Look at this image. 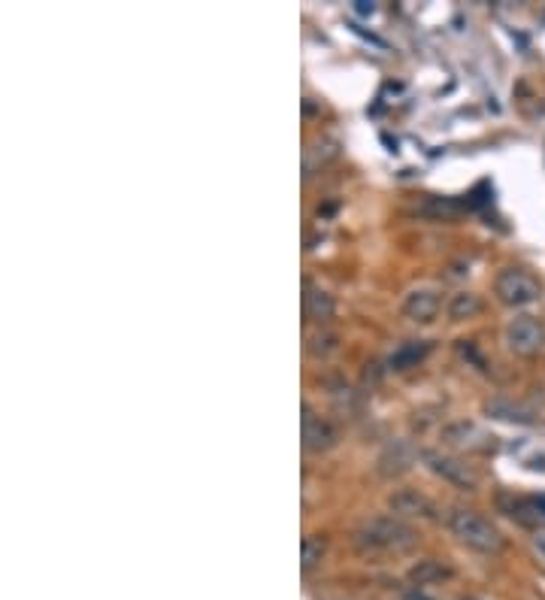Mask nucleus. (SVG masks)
<instances>
[{"label":"nucleus","instance_id":"f257e3e1","mask_svg":"<svg viewBox=\"0 0 545 600\" xmlns=\"http://www.w3.org/2000/svg\"><path fill=\"white\" fill-rule=\"evenodd\" d=\"M355 546L358 552L364 555H379V552H406L418 543V534L412 525H406L403 519L397 516H373V519H364L358 528H355Z\"/></svg>","mask_w":545,"mask_h":600},{"label":"nucleus","instance_id":"f03ea898","mask_svg":"<svg viewBox=\"0 0 545 600\" xmlns=\"http://www.w3.org/2000/svg\"><path fill=\"white\" fill-rule=\"evenodd\" d=\"M449 528L464 546H470L476 552L497 555L503 549V534L488 519H482L476 510H464V507L452 510L449 513Z\"/></svg>","mask_w":545,"mask_h":600},{"label":"nucleus","instance_id":"7ed1b4c3","mask_svg":"<svg viewBox=\"0 0 545 600\" xmlns=\"http://www.w3.org/2000/svg\"><path fill=\"white\" fill-rule=\"evenodd\" d=\"M494 294L506 307H530L542 297V285L533 273H527L521 267H506L494 279Z\"/></svg>","mask_w":545,"mask_h":600},{"label":"nucleus","instance_id":"20e7f679","mask_svg":"<svg viewBox=\"0 0 545 600\" xmlns=\"http://www.w3.org/2000/svg\"><path fill=\"white\" fill-rule=\"evenodd\" d=\"M506 346L521 358H533L545 349V325L536 316H518L506 325Z\"/></svg>","mask_w":545,"mask_h":600},{"label":"nucleus","instance_id":"39448f33","mask_svg":"<svg viewBox=\"0 0 545 600\" xmlns=\"http://www.w3.org/2000/svg\"><path fill=\"white\" fill-rule=\"evenodd\" d=\"M497 507H500V513H506L509 519H518L521 525L545 522V497H524V494L500 491Z\"/></svg>","mask_w":545,"mask_h":600},{"label":"nucleus","instance_id":"423d86ee","mask_svg":"<svg viewBox=\"0 0 545 600\" xmlns=\"http://www.w3.org/2000/svg\"><path fill=\"white\" fill-rule=\"evenodd\" d=\"M427 461H430V470L436 476H443L455 488H461V491H476L479 488V473L467 461L452 458V455H427Z\"/></svg>","mask_w":545,"mask_h":600},{"label":"nucleus","instance_id":"0eeeda50","mask_svg":"<svg viewBox=\"0 0 545 600\" xmlns=\"http://www.w3.org/2000/svg\"><path fill=\"white\" fill-rule=\"evenodd\" d=\"M337 440H340L337 428L327 419L315 416L309 404H303V449L306 452H327V449L337 446Z\"/></svg>","mask_w":545,"mask_h":600},{"label":"nucleus","instance_id":"6e6552de","mask_svg":"<svg viewBox=\"0 0 545 600\" xmlns=\"http://www.w3.org/2000/svg\"><path fill=\"white\" fill-rule=\"evenodd\" d=\"M440 310H443V294L436 288H415L403 300V316L412 322H421V325L433 322Z\"/></svg>","mask_w":545,"mask_h":600},{"label":"nucleus","instance_id":"1a4fd4ad","mask_svg":"<svg viewBox=\"0 0 545 600\" xmlns=\"http://www.w3.org/2000/svg\"><path fill=\"white\" fill-rule=\"evenodd\" d=\"M334 313H337V300H334V294H327L324 288H318L315 282H303V316L309 319V322H315V325H327L334 319Z\"/></svg>","mask_w":545,"mask_h":600},{"label":"nucleus","instance_id":"9d476101","mask_svg":"<svg viewBox=\"0 0 545 600\" xmlns=\"http://www.w3.org/2000/svg\"><path fill=\"white\" fill-rule=\"evenodd\" d=\"M388 510L400 519H412V516H421V519H430L433 516V504L415 488H397L391 497H388Z\"/></svg>","mask_w":545,"mask_h":600},{"label":"nucleus","instance_id":"9b49d317","mask_svg":"<svg viewBox=\"0 0 545 600\" xmlns=\"http://www.w3.org/2000/svg\"><path fill=\"white\" fill-rule=\"evenodd\" d=\"M443 440H446L449 446H455V449L485 452V449L491 446L494 437L482 434V431H479L476 425H470V422H458V425H449V428L443 431Z\"/></svg>","mask_w":545,"mask_h":600},{"label":"nucleus","instance_id":"f8f14e48","mask_svg":"<svg viewBox=\"0 0 545 600\" xmlns=\"http://www.w3.org/2000/svg\"><path fill=\"white\" fill-rule=\"evenodd\" d=\"M430 349H433V343H427V340H409V343L397 346L388 355V370H397V373L412 370V367H418L430 355Z\"/></svg>","mask_w":545,"mask_h":600},{"label":"nucleus","instance_id":"ddd939ff","mask_svg":"<svg viewBox=\"0 0 545 600\" xmlns=\"http://www.w3.org/2000/svg\"><path fill=\"white\" fill-rule=\"evenodd\" d=\"M309 355L315 361H327L331 355L340 352V334L337 331H327V328H318L315 334H309V343H306Z\"/></svg>","mask_w":545,"mask_h":600},{"label":"nucleus","instance_id":"4468645a","mask_svg":"<svg viewBox=\"0 0 545 600\" xmlns=\"http://www.w3.org/2000/svg\"><path fill=\"white\" fill-rule=\"evenodd\" d=\"M479 313H482L479 294H473V291H458V294H452V300H449V316H452L455 322L473 319V316H479Z\"/></svg>","mask_w":545,"mask_h":600},{"label":"nucleus","instance_id":"2eb2a0df","mask_svg":"<svg viewBox=\"0 0 545 600\" xmlns=\"http://www.w3.org/2000/svg\"><path fill=\"white\" fill-rule=\"evenodd\" d=\"M324 549H327L324 537H315V534L303 537V543H300V564H303V570H312L324 558Z\"/></svg>","mask_w":545,"mask_h":600},{"label":"nucleus","instance_id":"dca6fc26","mask_svg":"<svg viewBox=\"0 0 545 600\" xmlns=\"http://www.w3.org/2000/svg\"><path fill=\"white\" fill-rule=\"evenodd\" d=\"M443 576H449V570H446V567H440V564H433V561H424L421 567H415V570H412V579H415L418 585H427V582H433V579H443Z\"/></svg>","mask_w":545,"mask_h":600},{"label":"nucleus","instance_id":"f3484780","mask_svg":"<svg viewBox=\"0 0 545 600\" xmlns=\"http://www.w3.org/2000/svg\"><path fill=\"white\" fill-rule=\"evenodd\" d=\"M536 546H539V552L545 555V534H539V537H536Z\"/></svg>","mask_w":545,"mask_h":600}]
</instances>
